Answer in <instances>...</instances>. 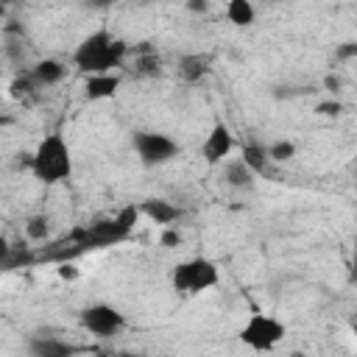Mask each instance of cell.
<instances>
[{
    "instance_id": "cell-25",
    "label": "cell",
    "mask_w": 357,
    "mask_h": 357,
    "mask_svg": "<svg viewBox=\"0 0 357 357\" xmlns=\"http://www.w3.org/2000/svg\"><path fill=\"white\" fill-rule=\"evenodd\" d=\"M324 86H326V89H329V92H332V95H335V92H337V89H340V78H337V75H332V73H329V75H326V78H324Z\"/></svg>"
},
{
    "instance_id": "cell-15",
    "label": "cell",
    "mask_w": 357,
    "mask_h": 357,
    "mask_svg": "<svg viewBox=\"0 0 357 357\" xmlns=\"http://www.w3.org/2000/svg\"><path fill=\"white\" fill-rule=\"evenodd\" d=\"M254 178H257V173L243 159L226 162V184L229 187H234V190H251L254 187Z\"/></svg>"
},
{
    "instance_id": "cell-23",
    "label": "cell",
    "mask_w": 357,
    "mask_h": 357,
    "mask_svg": "<svg viewBox=\"0 0 357 357\" xmlns=\"http://www.w3.org/2000/svg\"><path fill=\"white\" fill-rule=\"evenodd\" d=\"M357 56V42H346L337 47V59H354Z\"/></svg>"
},
{
    "instance_id": "cell-5",
    "label": "cell",
    "mask_w": 357,
    "mask_h": 357,
    "mask_svg": "<svg viewBox=\"0 0 357 357\" xmlns=\"http://www.w3.org/2000/svg\"><path fill=\"white\" fill-rule=\"evenodd\" d=\"M218 282H220V268L212 259H206V257H190V259L173 265V273H170L173 290L187 293V296L206 293Z\"/></svg>"
},
{
    "instance_id": "cell-17",
    "label": "cell",
    "mask_w": 357,
    "mask_h": 357,
    "mask_svg": "<svg viewBox=\"0 0 357 357\" xmlns=\"http://www.w3.org/2000/svg\"><path fill=\"white\" fill-rule=\"evenodd\" d=\"M134 73L142 75V78H156V75H162V59H159L153 50L145 47V50L137 56V61H134Z\"/></svg>"
},
{
    "instance_id": "cell-1",
    "label": "cell",
    "mask_w": 357,
    "mask_h": 357,
    "mask_svg": "<svg viewBox=\"0 0 357 357\" xmlns=\"http://www.w3.org/2000/svg\"><path fill=\"white\" fill-rule=\"evenodd\" d=\"M128 56V45L123 39H117L109 28H95L92 33H86L75 50H73V64L89 75H109L114 73L123 59Z\"/></svg>"
},
{
    "instance_id": "cell-18",
    "label": "cell",
    "mask_w": 357,
    "mask_h": 357,
    "mask_svg": "<svg viewBox=\"0 0 357 357\" xmlns=\"http://www.w3.org/2000/svg\"><path fill=\"white\" fill-rule=\"evenodd\" d=\"M293 156H296V142H290V139H276V142L268 145V159H271V165H284V162H290Z\"/></svg>"
},
{
    "instance_id": "cell-4",
    "label": "cell",
    "mask_w": 357,
    "mask_h": 357,
    "mask_svg": "<svg viewBox=\"0 0 357 357\" xmlns=\"http://www.w3.org/2000/svg\"><path fill=\"white\" fill-rule=\"evenodd\" d=\"M284 335H287V326H284L276 315H268V312H262V310H254V312L245 318V324L237 329V340H240L245 349L257 351V354L273 351V349L284 340Z\"/></svg>"
},
{
    "instance_id": "cell-6",
    "label": "cell",
    "mask_w": 357,
    "mask_h": 357,
    "mask_svg": "<svg viewBox=\"0 0 357 357\" xmlns=\"http://www.w3.org/2000/svg\"><path fill=\"white\" fill-rule=\"evenodd\" d=\"M131 142H134V151H137V156L145 167L167 165L181 151V145L170 134H162V131H137Z\"/></svg>"
},
{
    "instance_id": "cell-16",
    "label": "cell",
    "mask_w": 357,
    "mask_h": 357,
    "mask_svg": "<svg viewBox=\"0 0 357 357\" xmlns=\"http://www.w3.org/2000/svg\"><path fill=\"white\" fill-rule=\"evenodd\" d=\"M226 17H229V22H234L237 28H245V25L254 22L257 11H254V6H251L248 0H229V3H226Z\"/></svg>"
},
{
    "instance_id": "cell-26",
    "label": "cell",
    "mask_w": 357,
    "mask_h": 357,
    "mask_svg": "<svg viewBox=\"0 0 357 357\" xmlns=\"http://www.w3.org/2000/svg\"><path fill=\"white\" fill-rule=\"evenodd\" d=\"M187 8H190V11H201V14H204V11L209 8V3H204V0H201V3H198V0H192V3H187Z\"/></svg>"
},
{
    "instance_id": "cell-11",
    "label": "cell",
    "mask_w": 357,
    "mask_h": 357,
    "mask_svg": "<svg viewBox=\"0 0 357 357\" xmlns=\"http://www.w3.org/2000/svg\"><path fill=\"white\" fill-rule=\"evenodd\" d=\"M120 89V75L117 73H109V75H89L84 81V98L86 100H109L114 98Z\"/></svg>"
},
{
    "instance_id": "cell-19",
    "label": "cell",
    "mask_w": 357,
    "mask_h": 357,
    "mask_svg": "<svg viewBox=\"0 0 357 357\" xmlns=\"http://www.w3.org/2000/svg\"><path fill=\"white\" fill-rule=\"evenodd\" d=\"M25 234H28V240H47V234H50V223H47V218L45 215H33V218H28V223H25Z\"/></svg>"
},
{
    "instance_id": "cell-8",
    "label": "cell",
    "mask_w": 357,
    "mask_h": 357,
    "mask_svg": "<svg viewBox=\"0 0 357 357\" xmlns=\"http://www.w3.org/2000/svg\"><path fill=\"white\" fill-rule=\"evenodd\" d=\"M231 151H234V134H231V128H229L226 123H215V126L209 128L206 139L201 142V156H204V162L212 165V167H215V165H223Z\"/></svg>"
},
{
    "instance_id": "cell-24",
    "label": "cell",
    "mask_w": 357,
    "mask_h": 357,
    "mask_svg": "<svg viewBox=\"0 0 357 357\" xmlns=\"http://www.w3.org/2000/svg\"><path fill=\"white\" fill-rule=\"evenodd\" d=\"M59 276H61V279H75V276H78V268H75V265L61 262V265H59Z\"/></svg>"
},
{
    "instance_id": "cell-3",
    "label": "cell",
    "mask_w": 357,
    "mask_h": 357,
    "mask_svg": "<svg viewBox=\"0 0 357 357\" xmlns=\"http://www.w3.org/2000/svg\"><path fill=\"white\" fill-rule=\"evenodd\" d=\"M139 218V209L137 206H126L120 209L114 218L109 220H98L92 226H81L70 234V243L84 251V248H103V245H117L123 240H128L134 234V223Z\"/></svg>"
},
{
    "instance_id": "cell-27",
    "label": "cell",
    "mask_w": 357,
    "mask_h": 357,
    "mask_svg": "<svg viewBox=\"0 0 357 357\" xmlns=\"http://www.w3.org/2000/svg\"><path fill=\"white\" fill-rule=\"evenodd\" d=\"M351 332H354V337H357V321H354V324H351Z\"/></svg>"
},
{
    "instance_id": "cell-20",
    "label": "cell",
    "mask_w": 357,
    "mask_h": 357,
    "mask_svg": "<svg viewBox=\"0 0 357 357\" xmlns=\"http://www.w3.org/2000/svg\"><path fill=\"white\" fill-rule=\"evenodd\" d=\"M36 89V84H33V78L25 73V75H17L14 81H11V98H22V95H31Z\"/></svg>"
},
{
    "instance_id": "cell-14",
    "label": "cell",
    "mask_w": 357,
    "mask_h": 357,
    "mask_svg": "<svg viewBox=\"0 0 357 357\" xmlns=\"http://www.w3.org/2000/svg\"><path fill=\"white\" fill-rule=\"evenodd\" d=\"M240 159L257 173V176H265L271 170V159H268V148L259 145V142H245L243 151H240Z\"/></svg>"
},
{
    "instance_id": "cell-9",
    "label": "cell",
    "mask_w": 357,
    "mask_h": 357,
    "mask_svg": "<svg viewBox=\"0 0 357 357\" xmlns=\"http://www.w3.org/2000/svg\"><path fill=\"white\" fill-rule=\"evenodd\" d=\"M81 354V346L61 340L56 335H33L28 340V357H75Z\"/></svg>"
},
{
    "instance_id": "cell-7",
    "label": "cell",
    "mask_w": 357,
    "mask_h": 357,
    "mask_svg": "<svg viewBox=\"0 0 357 357\" xmlns=\"http://www.w3.org/2000/svg\"><path fill=\"white\" fill-rule=\"evenodd\" d=\"M78 324L92 337L106 340V337H114L117 332L126 329V315L117 307H112L106 301H98V304H89V307H84L78 312Z\"/></svg>"
},
{
    "instance_id": "cell-12",
    "label": "cell",
    "mask_w": 357,
    "mask_h": 357,
    "mask_svg": "<svg viewBox=\"0 0 357 357\" xmlns=\"http://www.w3.org/2000/svg\"><path fill=\"white\" fill-rule=\"evenodd\" d=\"M212 73V56L209 53H184L178 59V75L190 84L206 78Z\"/></svg>"
},
{
    "instance_id": "cell-2",
    "label": "cell",
    "mask_w": 357,
    "mask_h": 357,
    "mask_svg": "<svg viewBox=\"0 0 357 357\" xmlns=\"http://www.w3.org/2000/svg\"><path fill=\"white\" fill-rule=\"evenodd\" d=\"M28 167L42 184H61L73 176V151L61 131H50L39 139L36 151L28 156Z\"/></svg>"
},
{
    "instance_id": "cell-22",
    "label": "cell",
    "mask_w": 357,
    "mask_h": 357,
    "mask_svg": "<svg viewBox=\"0 0 357 357\" xmlns=\"http://www.w3.org/2000/svg\"><path fill=\"white\" fill-rule=\"evenodd\" d=\"M178 243H181V234H178V229H165V231H162V245L173 248V245H178Z\"/></svg>"
},
{
    "instance_id": "cell-10",
    "label": "cell",
    "mask_w": 357,
    "mask_h": 357,
    "mask_svg": "<svg viewBox=\"0 0 357 357\" xmlns=\"http://www.w3.org/2000/svg\"><path fill=\"white\" fill-rule=\"evenodd\" d=\"M139 215H145L151 223H159V226H170V223H176L184 212H181V206H176L173 201H167V198H145L139 206Z\"/></svg>"
},
{
    "instance_id": "cell-13",
    "label": "cell",
    "mask_w": 357,
    "mask_h": 357,
    "mask_svg": "<svg viewBox=\"0 0 357 357\" xmlns=\"http://www.w3.org/2000/svg\"><path fill=\"white\" fill-rule=\"evenodd\" d=\"M28 75L33 78L36 86H53L67 75V67L59 59H42L28 70Z\"/></svg>"
},
{
    "instance_id": "cell-21",
    "label": "cell",
    "mask_w": 357,
    "mask_h": 357,
    "mask_svg": "<svg viewBox=\"0 0 357 357\" xmlns=\"http://www.w3.org/2000/svg\"><path fill=\"white\" fill-rule=\"evenodd\" d=\"M340 103L337 100H326V103H318V114H326V117H335V114H340Z\"/></svg>"
}]
</instances>
